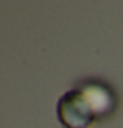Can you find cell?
<instances>
[{
  "label": "cell",
  "mask_w": 123,
  "mask_h": 128,
  "mask_svg": "<svg viewBox=\"0 0 123 128\" xmlns=\"http://www.w3.org/2000/svg\"><path fill=\"white\" fill-rule=\"evenodd\" d=\"M57 117L65 128H89L96 120L94 110L79 88L66 91L58 99Z\"/></svg>",
  "instance_id": "1"
},
{
  "label": "cell",
  "mask_w": 123,
  "mask_h": 128,
  "mask_svg": "<svg viewBox=\"0 0 123 128\" xmlns=\"http://www.w3.org/2000/svg\"><path fill=\"white\" fill-rule=\"evenodd\" d=\"M79 89L83 91L89 106L92 107V110L96 114V118H102V117L109 115L114 110V106H115L114 92L105 84L97 83V81H88Z\"/></svg>",
  "instance_id": "2"
}]
</instances>
